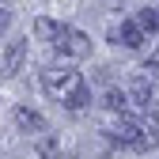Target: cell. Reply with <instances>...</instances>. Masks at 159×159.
<instances>
[{"label": "cell", "instance_id": "4fadbf2b", "mask_svg": "<svg viewBox=\"0 0 159 159\" xmlns=\"http://www.w3.org/2000/svg\"><path fill=\"white\" fill-rule=\"evenodd\" d=\"M144 133H152L155 140H159V102H148V114H144Z\"/></svg>", "mask_w": 159, "mask_h": 159}, {"label": "cell", "instance_id": "3957f363", "mask_svg": "<svg viewBox=\"0 0 159 159\" xmlns=\"http://www.w3.org/2000/svg\"><path fill=\"white\" fill-rule=\"evenodd\" d=\"M114 42L117 46H125V49H136V46H144V30L136 19H125L121 27H114Z\"/></svg>", "mask_w": 159, "mask_h": 159}, {"label": "cell", "instance_id": "6da1fadb", "mask_svg": "<svg viewBox=\"0 0 159 159\" xmlns=\"http://www.w3.org/2000/svg\"><path fill=\"white\" fill-rule=\"evenodd\" d=\"M80 84H84V76L72 72V68H65V65H46L42 68V87H46V95L61 98V102H65V95H72Z\"/></svg>", "mask_w": 159, "mask_h": 159}, {"label": "cell", "instance_id": "8992f818", "mask_svg": "<svg viewBox=\"0 0 159 159\" xmlns=\"http://www.w3.org/2000/svg\"><path fill=\"white\" fill-rule=\"evenodd\" d=\"M15 125L23 129V133H46V117L38 114V110H30V106H19L15 110Z\"/></svg>", "mask_w": 159, "mask_h": 159}, {"label": "cell", "instance_id": "9c48e42d", "mask_svg": "<svg viewBox=\"0 0 159 159\" xmlns=\"http://www.w3.org/2000/svg\"><path fill=\"white\" fill-rule=\"evenodd\" d=\"M87 102H91V87H87V84H80L72 95H65V106H68V110H84Z\"/></svg>", "mask_w": 159, "mask_h": 159}, {"label": "cell", "instance_id": "8fae6325", "mask_svg": "<svg viewBox=\"0 0 159 159\" xmlns=\"http://www.w3.org/2000/svg\"><path fill=\"white\" fill-rule=\"evenodd\" d=\"M57 30H61V27H57L53 19H34V38H38V42H53Z\"/></svg>", "mask_w": 159, "mask_h": 159}, {"label": "cell", "instance_id": "ba28073f", "mask_svg": "<svg viewBox=\"0 0 159 159\" xmlns=\"http://www.w3.org/2000/svg\"><path fill=\"white\" fill-rule=\"evenodd\" d=\"M129 102H136V106H148V102H152V84H148V76H136V80H133Z\"/></svg>", "mask_w": 159, "mask_h": 159}, {"label": "cell", "instance_id": "7c38bea8", "mask_svg": "<svg viewBox=\"0 0 159 159\" xmlns=\"http://www.w3.org/2000/svg\"><path fill=\"white\" fill-rule=\"evenodd\" d=\"M136 23H140V30H159V8H144V11H136Z\"/></svg>", "mask_w": 159, "mask_h": 159}, {"label": "cell", "instance_id": "277c9868", "mask_svg": "<svg viewBox=\"0 0 159 159\" xmlns=\"http://www.w3.org/2000/svg\"><path fill=\"white\" fill-rule=\"evenodd\" d=\"M23 61H27V42L19 38V42H11V46L4 49V61H0V72H4V76H15L19 68H23Z\"/></svg>", "mask_w": 159, "mask_h": 159}, {"label": "cell", "instance_id": "30bf717a", "mask_svg": "<svg viewBox=\"0 0 159 159\" xmlns=\"http://www.w3.org/2000/svg\"><path fill=\"white\" fill-rule=\"evenodd\" d=\"M102 106H106V110H114V114H121V110L129 106V91L110 87V91H106V98H102Z\"/></svg>", "mask_w": 159, "mask_h": 159}, {"label": "cell", "instance_id": "7a4b0ae2", "mask_svg": "<svg viewBox=\"0 0 159 159\" xmlns=\"http://www.w3.org/2000/svg\"><path fill=\"white\" fill-rule=\"evenodd\" d=\"M53 46H57L61 57H68V61H84V57L91 53V38L84 30H76V27H61L57 38H53Z\"/></svg>", "mask_w": 159, "mask_h": 159}, {"label": "cell", "instance_id": "5b68a950", "mask_svg": "<svg viewBox=\"0 0 159 159\" xmlns=\"http://www.w3.org/2000/svg\"><path fill=\"white\" fill-rule=\"evenodd\" d=\"M140 133H144V129H140V121H129V117H117L114 129H110V136H114L117 144H125V148H133Z\"/></svg>", "mask_w": 159, "mask_h": 159}, {"label": "cell", "instance_id": "5bb4252c", "mask_svg": "<svg viewBox=\"0 0 159 159\" xmlns=\"http://www.w3.org/2000/svg\"><path fill=\"white\" fill-rule=\"evenodd\" d=\"M8 27H11V11H4V8H0V34H4Z\"/></svg>", "mask_w": 159, "mask_h": 159}, {"label": "cell", "instance_id": "52a82bcc", "mask_svg": "<svg viewBox=\"0 0 159 159\" xmlns=\"http://www.w3.org/2000/svg\"><path fill=\"white\" fill-rule=\"evenodd\" d=\"M34 152H38V159H61V140H57V136H49V133H38Z\"/></svg>", "mask_w": 159, "mask_h": 159}]
</instances>
